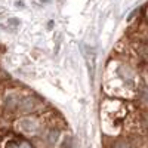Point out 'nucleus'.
Returning a JSON list of instances; mask_svg holds the SVG:
<instances>
[{
	"mask_svg": "<svg viewBox=\"0 0 148 148\" xmlns=\"http://www.w3.org/2000/svg\"><path fill=\"white\" fill-rule=\"evenodd\" d=\"M12 148H31L27 142H22V144H19V145H14Z\"/></svg>",
	"mask_w": 148,
	"mask_h": 148,
	"instance_id": "2",
	"label": "nucleus"
},
{
	"mask_svg": "<svg viewBox=\"0 0 148 148\" xmlns=\"http://www.w3.org/2000/svg\"><path fill=\"white\" fill-rule=\"evenodd\" d=\"M19 127L22 132H27V133H31L37 129V125H36V121L31 120V119H24L19 121Z\"/></svg>",
	"mask_w": 148,
	"mask_h": 148,
	"instance_id": "1",
	"label": "nucleus"
}]
</instances>
